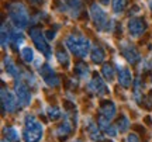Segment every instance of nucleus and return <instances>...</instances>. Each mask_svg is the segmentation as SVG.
Returning a JSON list of instances; mask_svg holds the SVG:
<instances>
[{
  "label": "nucleus",
  "instance_id": "obj_9",
  "mask_svg": "<svg viewBox=\"0 0 152 142\" xmlns=\"http://www.w3.org/2000/svg\"><path fill=\"white\" fill-rule=\"evenodd\" d=\"M38 73H39V76L41 79L44 80V83L49 86V87H56V86H59V77L56 75V72L54 71V68L52 66H49L48 63H45L42 65L39 69H38Z\"/></svg>",
  "mask_w": 152,
  "mask_h": 142
},
{
  "label": "nucleus",
  "instance_id": "obj_19",
  "mask_svg": "<svg viewBox=\"0 0 152 142\" xmlns=\"http://www.w3.org/2000/svg\"><path fill=\"white\" fill-rule=\"evenodd\" d=\"M26 42L24 35H23L17 28H11V37H10V44L14 47L16 51H21V48H24L23 45Z\"/></svg>",
  "mask_w": 152,
  "mask_h": 142
},
{
  "label": "nucleus",
  "instance_id": "obj_27",
  "mask_svg": "<svg viewBox=\"0 0 152 142\" xmlns=\"http://www.w3.org/2000/svg\"><path fill=\"white\" fill-rule=\"evenodd\" d=\"M56 60H58L64 68H68V66L71 65L69 55H68V52L64 51V49H58V51H56Z\"/></svg>",
  "mask_w": 152,
  "mask_h": 142
},
{
  "label": "nucleus",
  "instance_id": "obj_34",
  "mask_svg": "<svg viewBox=\"0 0 152 142\" xmlns=\"http://www.w3.org/2000/svg\"><path fill=\"white\" fill-rule=\"evenodd\" d=\"M30 1H31V3H33V4H42V1L44 0H30Z\"/></svg>",
  "mask_w": 152,
  "mask_h": 142
},
{
  "label": "nucleus",
  "instance_id": "obj_13",
  "mask_svg": "<svg viewBox=\"0 0 152 142\" xmlns=\"http://www.w3.org/2000/svg\"><path fill=\"white\" fill-rule=\"evenodd\" d=\"M85 130H86L87 135H89V138L93 142H104V139H106L102 130H100V127H99V124H96L92 118H87L85 121Z\"/></svg>",
  "mask_w": 152,
  "mask_h": 142
},
{
  "label": "nucleus",
  "instance_id": "obj_1",
  "mask_svg": "<svg viewBox=\"0 0 152 142\" xmlns=\"http://www.w3.org/2000/svg\"><path fill=\"white\" fill-rule=\"evenodd\" d=\"M65 47L77 58H86L92 51V42L80 34H69L65 38Z\"/></svg>",
  "mask_w": 152,
  "mask_h": 142
},
{
  "label": "nucleus",
  "instance_id": "obj_35",
  "mask_svg": "<svg viewBox=\"0 0 152 142\" xmlns=\"http://www.w3.org/2000/svg\"><path fill=\"white\" fill-rule=\"evenodd\" d=\"M109 1H110V0H100V3H102V4H104V6L109 4Z\"/></svg>",
  "mask_w": 152,
  "mask_h": 142
},
{
  "label": "nucleus",
  "instance_id": "obj_29",
  "mask_svg": "<svg viewBox=\"0 0 152 142\" xmlns=\"http://www.w3.org/2000/svg\"><path fill=\"white\" fill-rule=\"evenodd\" d=\"M48 113V118L52 121H56L58 118H61L62 117V110L59 109V107H56V106H54V107H49L48 110H47Z\"/></svg>",
  "mask_w": 152,
  "mask_h": 142
},
{
  "label": "nucleus",
  "instance_id": "obj_24",
  "mask_svg": "<svg viewBox=\"0 0 152 142\" xmlns=\"http://www.w3.org/2000/svg\"><path fill=\"white\" fill-rule=\"evenodd\" d=\"M20 56L26 63H33L35 60V55H34V49L31 47H24L20 51Z\"/></svg>",
  "mask_w": 152,
  "mask_h": 142
},
{
  "label": "nucleus",
  "instance_id": "obj_30",
  "mask_svg": "<svg viewBox=\"0 0 152 142\" xmlns=\"http://www.w3.org/2000/svg\"><path fill=\"white\" fill-rule=\"evenodd\" d=\"M120 132H125L128 128H130V120L125 117V115H121L120 120L117 121V127H115Z\"/></svg>",
  "mask_w": 152,
  "mask_h": 142
},
{
  "label": "nucleus",
  "instance_id": "obj_3",
  "mask_svg": "<svg viewBox=\"0 0 152 142\" xmlns=\"http://www.w3.org/2000/svg\"><path fill=\"white\" fill-rule=\"evenodd\" d=\"M23 132L21 137L24 142H39L44 135V127L37 120V117L33 114H27L24 117L23 122Z\"/></svg>",
  "mask_w": 152,
  "mask_h": 142
},
{
  "label": "nucleus",
  "instance_id": "obj_23",
  "mask_svg": "<svg viewBox=\"0 0 152 142\" xmlns=\"http://www.w3.org/2000/svg\"><path fill=\"white\" fill-rule=\"evenodd\" d=\"M20 79H23V82L26 83L30 89H35L38 86V79L34 76L33 73H30V72H27V71L23 72Z\"/></svg>",
  "mask_w": 152,
  "mask_h": 142
},
{
  "label": "nucleus",
  "instance_id": "obj_39",
  "mask_svg": "<svg viewBox=\"0 0 152 142\" xmlns=\"http://www.w3.org/2000/svg\"><path fill=\"white\" fill-rule=\"evenodd\" d=\"M151 82H152V77H151Z\"/></svg>",
  "mask_w": 152,
  "mask_h": 142
},
{
  "label": "nucleus",
  "instance_id": "obj_4",
  "mask_svg": "<svg viewBox=\"0 0 152 142\" xmlns=\"http://www.w3.org/2000/svg\"><path fill=\"white\" fill-rule=\"evenodd\" d=\"M90 18H92L93 24L96 25V28H97L99 31H106V33L113 31L114 21L109 20L107 13L102 9V6L99 4V3H93L90 6Z\"/></svg>",
  "mask_w": 152,
  "mask_h": 142
},
{
  "label": "nucleus",
  "instance_id": "obj_16",
  "mask_svg": "<svg viewBox=\"0 0 152 142\" xmlns=\"http://www.w3.org/2000/svg\"><path fill=\"white\" fill-rule=\"evenodd\" d=\"M4 69L7 72V75L11 77H14V79H20L21 77V73H20V69L17 68V65L14 63V60L11 59L10 55H6L4 56Z\"/></svg>",
  "mask_w": 152,
  "mask_h": 142
},
{
  "label": "nucleus",
  "instance_id": "obj_14",
  "mask_svg": "<svg viewBox=\"0 0 152 142\" xmlns=\"http://www.w3.org/2000/svg\"><path fill=\"white\" fill-rule=\"evenodd\" d=\"M62 10L69 13L73 18H77L83 10V1L82 0H62Z\"/></svg>",
  "mask_w": 152,
  "mask_h": 142
},
{
  "label": "nucleus",
  "instance_id": "obj_2",
  "mask_svg": "<svg viewBox=\"0 0 152 142\" xmlns=\"http://www.w3.org/2000/svg\"><path fill=\"white\" fill-rule=\"evenodd\" d=\"M9 18H10L13 27L17 30H24L30 23V14H28L27 7L21 1H11L6 7Z\"/></svg>",
  "mask_w": 152,
  "mask_h": 142
},
{
  "label": "nucleus",
  "instance_id": "obj_20",
  "mask_svg": "<svg viewBox=\"0 0 152 142\" xmlns=\"http://www.w3.org/2000/svg\"><path fill=\"white\" fill-rule=\"evenodd\" d=\"M75 72L76 75H77V77L79 79H82V80H90L89 77H90V69H89V65H86V63H83V62H79V63H76L75 66Z\"/></svg>",
  "mask_w": 152,
  "mask_h": 142
},
{
  "label": "nucleus",
  "instance_id": "obj_12",
  "mask_svg": "<svg viewBox=\"0 0 152 142\" xmlns=\"http://www.w3.org/2000/svg\"><path fill=\"white\" fill-rule=\"evenodd\" d=\"M117 80H118L120 86H123L124 89L131 87V84H132L131 71L124 63H121L120 60H117Z\"/></svg>",
  "mask_w": 152,
  "mask_h": 142
},
{
  "label": "nucleus",
  "instance_id": "obj_17",
  "mask_svg": "<svg viewBox=\"0 0 152 142\" xmlns=\"http://www.w3.org/2000/svg\"><path fill=\"white\" fill-rule=\"evenodd\" d=\"M99 113H100V117H103L106 120L111 121L117 114V109H115V104L111 103V101H107L104 103L100 109H99Z\"/></svg>",
  "mask_w": 152,
  "mask_h": 142
},
{
  "label": "nucleus",
  "instance_id": "obj_38",
  "mask_svg": "<svg viewBox=\"0 0 152 142\" xmlns=\"http://www.w3.org/2000/svg\"><path fill=\"white\" fill-rule=\"evenodd\" d=\"M1 142H7V141H6V139H3V141H1Z\"/></svg>",
  "mask_w": 152,
  "mask_h": 142
},
{
  "label": "nucleus",
  "instance_id": "obj_37",
  "mask_svg": "<svg viewBox=\"0 0 152 142\" xmlns=\"http://www.w3.org/2000/svg\"><path fill=\"white\" fill-rule=\"evenodd\" d=\"M73 142H82V141H80V139H75V141H73Z\"/></svg>",
  "mask_w": 152,
  "mask_h": 142
},
{
  "label": "nucleus",
  "instance_id": "obj_32",
  "mask_svg": "<svg viewBox=\"0 0 152 142\" xmlns=\"http://www.w3.org/2000/svg\"><path fill=\"white\" fill-rule=\"evenodd\" d=\"M55 35H56V34H55L54 30H47V31H45V37H47V39H48V41L55 39Z\"/></svg>",
  "mask_w": 152,
  "mask_h": 142
},
{
  "label": "nucleus",
  "instance_id": "obj_8",
  "mask_svg": "<svg viewBox=\"0 0 152 142\" xmlns=\"http://www.w3.org/2000/svg\"><path fill=\"white\" fill-rule=\"evenodd\" d=\"M127 30L131 38H140L141 35L147 33L148 24L142 17H131L127 23Z\"/></svg>",
  "mask_w": 152,
  "mask_h": 142
},
{
  "label": "nucleus",
  "instance_id": "obj_33",
  "mask_svg": "<svg viewBox=\"0 0 152 142\" xmlns=\"http://www.w3.org/2000/svg\"><path fill=\"white\" fill-rule=\"evenodd\" d=\"M125 141H127V142H140V138L137 137L135 134H128Z\"/></svg>",
  "mask_w": 152,
  "mask_h": 142
},
{
  "label": "nucleus",
  "instance_id": "obj_5",
  "mask_svg": "<svg viewBox=\"0 0 152 142\" xmlns=\"http://www.w3.org/2000/svg\"><path fill=\"white\" fill-rule=\"evenodd\" d=\"M30 37L33 39L34 45L38 48V51L47 58V59H52V49L49 45V41L47 39L44 31L39 27H31L30 28Z\"/></svg>",
  "mask_w": 152,
  "mask_h": 142
},
{
  "label": "nucleus",
  "instance_id": "obj_18",
  "mask_svg": "<svg viewBox=\"0 0 152 142\" xmlns=\"http://www.w3.org/2000/svg\"><path fill=\"white\" fill-rule=\"evenodd\" d=\"M97 124H99V127H100V130H102L107 137H110V138L117 137V131H118V130H117V128H114V127L110 124L109 120H106V118H103V117H99Z\"/></svg>",
  "mask_w": 152,
  "mask_h": 142
},
{
  "label": "nucleus",
  "instance_id": "obj_25",
  "mask_svg": "<svg viewBox=\"0 0 152 142\" xmlns=\"http://www.w3.org/2000/svg\"><path fill=\"white\" fill-rule=\"evenodd\" d=\"M102 73H103L104 80H107V82H113L115 77V69L110 63H104L102 68Z\"/></svg>",
  "mask_w": 152,
  "mask_h": 142
},
{
  "label": "nucleus",
  "instance_id": "obj_28",
  "mask_svg": "<svg viewBox=\"0 0 152 142\" xmlns=\"http://www.w3.org/2000/svg\"><path fill=\"white\" fill-rule=\"evenodd\" d=\"M111 7L115 14H123L127 7V0H111Z\"/></svg>",
  "mask_w": 152,
  "mask_h": 142
},
{
  "label": "nucleus",
  "instance_id": "obj_7",
  "mask_svg": "<svg viewBox=\"0 0 152 142\" xmlns=\"http://www.w3.org/2000/svg\"><path fill=\"white\" fill-rule=\"evenodd\" d=\"M120 54L124 56V59L130 65H137L141 60V54L138 52L135 45L130 42V41H127V39H123L120 42Z\"/></svg>",
  "mask_w": 152,
  "mask_h": 142
},
{
  "label": "nucleus",
  "instance_id": "obj_36",
  "mask_svg": "<svg viewBox=\"0 0 152 142\" xmlns=\"http://www.w3.org/2000/svg\"><path fill=\"white\" fill-rule=\"evenodd\" d=\"M149 9H151V11H152V0H149Z\"/></svg>",
  "mask_w": 152,
  "mask_h": 142
},
{
  "label": "nucleus",
  "instance_id": "obj_6",
  "mask_svg": "<svg viewBox=\"0 0 152 142\" xmlns=\"http://www.w3.org/2000/svg\"><path fill=\"white\" fill-rule=\"evenodd\" d=\"M14 94H16L20 107H28L31 104L33 96H31L30 87L23 82V79H16V82H14Z\"/></svg>",
  "mask_w": 152,
  "mask_h": 142
},
{
  "label": "nucleus",
  "instance_id": "obj_10",
  "mask_svg": "<svg viewBox=\"0 0 152 142\" xmlns=\"http://www.w3.org/2000/svg\"><path fill=\"white\" fill-rule=\"evenodd\" d=\"M0 96H1V110H3V113H14L17 106H18L16 94L10 92L9 89L3 87L1 92H0Z\"/></svg>",
  "mask_w": 152,
  "mask_h": 142
},
{
  "label": "nucleus",
  "instance_id": "obj_15",
  "mask_svg": "<svg viewBox=\"0 0 152 142\" xmlns=\"http://www.w3.org/2000/svg\"><path fill=\"white\" fill-rule=\"evenodd\" d=\"M73 128H75L73 121H71L69 120V117L65 115V121H64L61 125H58V128L55 130V135H56L58 138H66L72 131H73Z\"/></svg>",
  "mask_w": 152,
  "mask_h": 142
},
{
  "label": "nucleus",
  "instance_id": "obj_26",
  "mask_svg": "<svg viewBox=\"0 0 152 142\" xmlns=\"http://www.w3.org/2000/svg\"><path fill=\"white\" fill-rule=\"evenodd\" d=\"M4 137L7 141L17 142L20 139V134H18V130L14 128V127H6L4 128Z\"/></svg>",
  "mask_w": 152,
  "mask_h": 142
},
{
  "label": "nucleus",
  "instance_id": "obj_21",
  "mask_svg": "<svg viewBox=\"0 0 152 142\" xmlns=\"http://www.w3.org/2000/svg\"><path fill=\"white\" fill-rule=\"evenodd\" d=\"M90 58H92V62H94V63H102L106 59V52L100 45H94L90 51Z\"/></svg>",
  "mask_w": 152,
  "mask_h": 142
},
{
  "label": "nucleus",
  "instance_id": "obj_22",
  "mask_svg": "<svg viewBox=\"0 0 152 142\" xmlns=\"http://www.w3.org/2000/svg\"><path fill=\"white\" fill-rule=\"evenodd\" d=\"M11 28L9 24H6V21L1 24V48L4 49L6 47L10 45V37H11Z\"/></svg>",
  "mask_w": 152,
  "mask_h": 142
},
{
  "label": "nucleus",
  "instance_id": "obj_11",
  "mask_svg": "<svg viewBox=\"0 0 152 142\" xmlns=\"http://www.w3.org/2000/svg\"><path fill=\"white\" fill-rule=\"evenodd\" d=\"M87 90L90 92L94 96H99V97H102V96H106L107 94V86H106V82H104V79L96 75V76H93L89 82H87Z\"/></svg>",
  "mask_w": 152,
  "mask_h": 142
},
{
  "label": "nucleus",
  "instance_id": "obj_31",
  "mask_svg": "<svg viewBox=\"0 0 152 142\" xmlns=\"http://www.w3.org/2000/svg\"><path fill=\"white\" fill-rule=\"evenodd\" d=\"M152 69V56L147 58V59H144L141 62V72H147V71H151Z\"/></svg>",
  "mask_w": 152,
  "mask_h": 142
}]
</instances>
